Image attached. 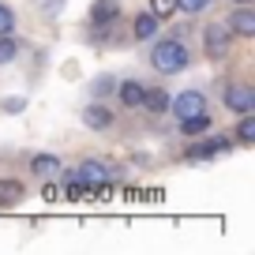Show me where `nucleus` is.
Here are the masks:
<instances>
[{
  "label": "nucleus",
  "instance_id": "f257e3e1",
  "mask_svg": "<svg viewBox=\"0 0 255 255\" xmlns=\"http://www.w3.org/2000/svg\"><path fill=\"white\" fill-rule=\"evenodd\" d=\"M150 64L158 68L161 75H176V72H184V68H188V49H184V41L165 38V41H158V45H154Z\"/></svg>",
  "mask_w": 255,
  "mask_h": 255
},
{
  "label": "nucleus",
  "instance_id": "f03ea898",
  "mask_svg": "<svg viewBox=\"0 0 255 255\" xmlns=\"http://www.w3.org/2000/svg\"><path fill=\"white\" fill-rule=\"evenodd\" d=\"M169 109L184 120V117H195V113H207V98H203L199 90H184V94H176L173 102H169Z\"/></svg>",
  "mask_w": 255,
  "mask_h": 255
},
{
  "label": "nucleus",
  "instance_id": "7ed1b4c3",
  "mask_svg": "<svg viewBox=\"0 0 255 255\" xmlns=\"http://www.w3.org/2000/svg\"><path fill=\"white\" fill-rule=\"evenodd\" d=\"M225 105H229L233 113H252L255 109V90L244 87V83H229V87H225Z\"/></svg>",
  "mask_w": 255,
  "mask_h": 255
},
{
  "label": "nucleus",
  "instance_id": "20e7f679",
  "mask_svg": "<svg viewBox=\"0 0 255 255\" xmlns=\"http://www.w3.org/2000/svg\"><path fill=\"white\" fill-rule=\"evenodd\" d=\"M229 41H233V30L225 23H210L207 30H203V45H207L210 56H222L225 49H229Z\"/></svg>",
  "mask_w": 255,
  "mask_h": 255
},
{
  "label": "nucleus",
  "instance_id": "39448f33",
  "mask_svg": "<svg viewBox=\"0 0 255 255\" xmlns=\"http://www.w3.org/2000/svg\"><path fill=\"white\" fill-rule=\"evenodd\" d=\"M75 180H79V184H87V188L94 191V188H102V184H109V173H105V165H102V161H83V165H79V173H75Z\"/></svg>",
  "mask_w": 255,
  "mask_h": 255
},
{
  "label": "nucleus",
  "instance_id": "423d86ee",
  "mask_svg": "<svg viewBox=\"0 0 255 255\" xmlns=\"http://www.w3.org/2000/svg\"><path fill=\"white\" fill-rule=\"evenodd\" d=\"M225 26H229L233 34H240V38H255V11L244 4V8H237L229 15V23H225Z\"/></svg>",
  "mask_w": 255,
  "mask_h": 255
},
{
  "label": "nucleus",
  "instance_id": "0eeeda50",
  "mask_svg": "<svg viewBox=\"0 0 255 255\" xmlns=\"http://www.w3.org/2000/svg\"><path fill=\"white\" fill-rule=\"evenodd\" d=\"M117 15H120L117 0H94V4H90V23H98V26H109Z\"/></svg>",
  "mask_w": 255,
  "mask_h": 255
},
{
  "label": "nucleus",
  "instance_id": "6e6552de",
  "mask_svg": "<svg viewBox=\"0 0 255 255\" xmlns=\"http://www.w3.org/2000/svg\"><path fill=\"white\" fill-rule=\"evenodd\" d=\"M83 124H87V128H94V131H105V128H109L113 124V113L109 109H105V105H87V109H83Z\"/></svg>",
  "mask_w": 255,
  "mask_h": 255
},
{
  "label": "nucleus",
  "instance_id": "1a4fd4ad",
  "mask_svg": "<svg viewBox=\"0 0 255 255\" xmlns=\"http://www.w3.org/2000/svg\"><path fill=\"white\" fill-rule=\"evenodd\" d=\"M158 23H161V19L154 15V11H143V15H135V23H131V34H135L139 41H146V38L158 34Z\"/></svg>",
  "mask_w": 255,
  "mask_h": 255
},
{
  "label": "nucleus",
  "instance_id": "9d476101",
  "mask_svg": "<svg viewBox=\"0 0 255 255\" xmlns=\"http://www.w3.org/2000/svg\"><path fill=\"white\" fill-rule=\"evenodd\" d=\"M169 102H173V98H169V94H165L161 87H154V90H143V105H139V109H150V113H165V109H169Z\"/></svg>",
  "mask_w": 255,
  "mask_h": 255
},
{
  "label": "nucleus",
  "instance_id": "9b49d317",
  "mask_svg": "<svg viewBox=\"0 0 255 255\" xmlns=\"http://www.w3.org/2000/svg\"><path fill=\"white\" fill-rule=\"evenodd\" d=\"M23 195H26V188L19 180H0V207H15Z\"/></svg>",
  "mask_w": 255,
  "mask_h": 255
},
{
  "label": "nucleus",
  "instance_id": "f8f14e48",
  "mask_svg": "<svg viewBox=\"0 0 255 255\" xmlns=\"http://www.w3.org/2000/svg\"><path fill=\"white\" fill-rule=\"evenodd\" d=\"M214 154H229V139H207V143L191 146V158H214Z\"/></svg>",
  "mask_w": 255,
  "mask_h": 255
},
{
  "label": "nucleus",
  "instance_id": "ddd939ff",
  "mask_svg": "<svg viewBox=\"0 0 255 255\" xmlns=\"http://www.w3.org/2000/svg\"><path fill=\"white\" fill-rule=\"evenodd\" d=\"M120 102H124L128 109H139V105H143V87H139L135 79L120 83Z\"/></svg>",
  "mask_w": 255,
  "mask_h": 255
},
{
  "label": "nucleus",
  "instance_id": "4468645a",
  "mask_svg": "<svg viewBox=\"0 0 255 255\" xmlns=\"http://www.w3.org/2000/svg\"><path fill=\"white\" fill-rule=\"evenodd\" d=\"M180 131H184V135H203V131H210V117H207V113L184 117V120H180Z\"/></svg>",
  "mask_w": 255,
  "mask_h": 255
},
{
  "label": "nucleus",
  "instance_id": "2eb2a0df",
  "mask_svg": "<svg viewBox=\"0 0 255 255\" xmlns=\"http://www.w3.org/2000/svg\"><path fill=\"white\" fill-rule=\"evenodd\" d=\"M30 169H34L38 176H53L56 169H60V158H56V154H38V158L30 161Z\"/></svg>",
  "mask_w": 255,
  "mask_h": 255
},
{
  "label": "nucleus",
  "instance_id": "dca6fc26",
  "mask_svg": "<svg viewBox=\"0 0 255 255\" xmlns=\"http://www.w3.org/2000/svg\"><path fill=\"white\" fill-rule=\"evenodd\" d=\"M237 143H255V117H252V113H240V124H237Z\"/></svg>",
  "mask_w": 255,
  "mask_h": 255
},
{
  "label": "nucleus",
  "instance_id": "f3484780",
  "mask_svg": "<svg viewBox=\"0 0 255 255\" xmlns=\"http://www.w3.org/2000/svg\"><path fill=\"white\" fill-rule=\"evenodd\" d=\"M15 56H19L15 38H11V34H0V64H11Z\"/></svg>",
  "mask_w": 255,
  "mask_h": 255
},
{
  "label": "nucleus",
  "instance_id": "a211bd4d",
  "mask_svg": "<svg viewBox=\"0 0 255 255\" xmlns=\"http://www.w3.org/2000/svg\"><path fill=\"white\" fill-rule=\"evenodd\" d=\"M150 11H154L158 19H169V15L176 11V0H150Z\"/></svg>",
  "mask_w": 255,
  "mask_h": 255
},
{
  "label": "nucleus",
  "instance_id": "6ab92c4d",
  "mask_svg": "<svg viewBox=\"0 0 255 255\" xmlns=\"http://www.w3.org/2000/svg\"><path fill=\"white\" fill-rule=\"evenodd\" d=\"M15 30V15H11L8 4H0V34H11Z\"/></svg>",
  "mask_w": 255,
  "mask_h": 255
},
{
  "label": "nucleus",
  "instance_id": "aec40b11",
  "mask_svg": "<svg viewBox=\"0 0 255 255\" xmlns=\"http://www.w3.org/2000/svg\"><path fill=\"white\" fill-rule=\"evenodd\" d=\"M210 0H176V8L184 11V15H195V11H203Z\"/></svg>",
  "mask_w": 255,
  "mask_h": 255
},
{
  "label": "nucleus",
  "instance_id": "412c9836",
  "mask_svg": "<svg viewBox=\"0 0 255 255\" xmlns=\"http://www.w3.org/2000/svg\"><path fill=\"white\" fill-rule=\"evenodd\" d=\"M117 90V83H113V75H102V79L94 83V94H113Z\"/></svg>",
  "mask_w": 255,
  "mask_h": 255
},
{
  "label": "nucleus",
  "instance_id": "4be33fe9",
  "mask_svg": "<svg viewBox=\"0 0 255 255\" xmlns=\"http://www.w3.org/2000/svg\"><path fill=\"white\" fill-rule=\"evenodd\" d=\"M87 184H79V180H72V184H68V191H64V195H68V199H83V195H87Z\"/></svg>",
  "mask_w": 255,
  "mask_h": 255
},
{
  "label": "nucleus",
  "instance_id": "5701e85b",
  "mask_svg": "<svg viewBox=\"0 0 255 255\" xmlns=\"http://www.w3.org/2000/svg\"><path fill=\"white\" fill-rule=\"evenodd\" d=\"M23 98H8V102H4V109H8V113H23Z\"/></svg>",
  "mask_w": 255,
  "mask_h": 255
},
{
  "label": "nucleus",
  "instance_id": "b1692460",
  "mask_svg": "<svg viewBox=\"0 0 255 255\" xmlns=\"http://www.w3.org/2000/svg\"><path fill=\"white\" fill-rule=\"evenodd\" d=\"M41 199H49V203L56 199V188H53V184H45V188H41Z\"/></svg>",
  "mask_w": 255,
  "mask_h": 255
},
{
  "label": "nucleus",
  "instance_id": "393cba45",
  "mask_svg": "<svg viewBox=\"0 0 255 255\" xmlns=\"http://www.w3.org/2000/svg\"><path fill=\"white\" fill-rule=\"evenodd\" d=\"M237 4H252V0H237Z\"/></svg>",
  "mask_w": 255,
  "mask_h": 255
}]
</instances>
